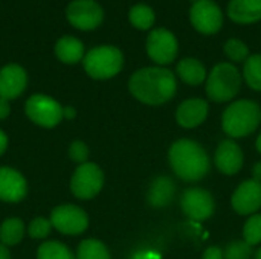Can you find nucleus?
Here are the masks:
<instances>
[{
  "label": "nucleus",
  "mask_w": 261,
  "mask_h": 259,
  "mask_svg": "<svg viewBox=\"0 0 261 259\" xmlns=\"http://www.w3.org/2000/svg\"><path fill=\"white\" fill-rule=\"evenodd\" d=\"M102 8L93 0H73L67 6V20L78 29H95L102 23Z\"/></svg>",
  "instance_id": "nucleus-11"
},
{
  "label": "nucleus",
  "mask_w": 261,
  "mask_h": 259,
  "mask_svg": "<svg viewBox=\"0 0 261 259\" xmlns=\"http://www.w3.org/2000/svg\"><path fill=\"white\" fill-rule=\"evenodd\" d=\"M168 157L176 176L185 182H197L210 171V157L194 140L180 139L174 142L170 148Z\"/></svg>",
  "instance_id": "nucleus-2"
},
{
  "label": "nucleus",
  "mask_w": 261,
  "mask_h": 259,
  "mask_svg": "<svg viewBox=\"0 0 261 259\" xmlns=\"http://www.w3.org/2000/svg\"><path fill=\"white\" fill-rule=\"evenodd\" d=\"M28 118L44 128H52L63 119V107L50 96L34 95L26 101Z\"/></svg>",
  "instance_id": "nucleus-7"
},
{
  "label": "nucleus",
  "mask_w": 261,
  "mask_h": 259,
  "mask_svg": "<svg viewBox=\"0 0 261 259\" xmlns=\"http://www.w3.org/2000/svg\"><path fill=\"white\" fill-rule=\"evenodd\" d=\"M50 224L64 235H80L87 229L89 217L75 205H63L52 211Z\"/></svg>",
  "instance_id": "nucleus-9"
},
{
  "label": "nucleus",
  "mask_w": 261,
  "mask_h": 259,
  "mask_svg": "<svg viewBox=\"0 0 261 259\" xmlns=\"http://www.w3.org/2000/svg\"><path fill=\"white\" fill-rule=\"evenodd\" d=\"M225 53L232 60V61H246L248 55H249V49L248 46L237 38H231L225 43Z\"/></svg>",
  "instance_id": "nucleus-27"
},
{
  "label": "nucleus",
  "mask_w": 261,
  "mask_h": 259,
  "mask_svg": "<svg viewBox=\"0 0 261 259\" xmlns=\"http://www.w3.org/2000/svg\"><path fill=\"white\" fill-rule=\"evenodd\" d=\"M214 162L220 172L226 176H232L237 174L243 166V153L234 140L228 139L219 145Z\"/></svg>",
  "instance_id": "nucleus-16"
},
{
  "label": "nucleus",
  "mask_w": 261,
  "mask_h": 259,
  "mask_svg": "<svg viewBox=\"0 0 261 259\" xmlns=\"http://www.w3.org/2000/svg\"><path fill=\"white\" fill-rule=\"evenodd\" d=\"M128 89L141 102L148 105H161L176 95L177 82L174 73L168 69L144 67L133 73Z\"/></svg>",
  "instance_id": "nucleus-1"
},
{
  "label": "nucleus",
  "mask_w": 261,
  "mask_h": 259,
  "mask_svg": "<svg viewBox=\"0 0 261 259\" xmlns=\"http://www.w3.org/2000/svg\"><path fill=\"white\" fill-rule=\"evenodd\" d=\"M104 185V174L101 168L95 163H81L70 180V191L76 198L90 200L93 198Z\"/></svg>",
  "instance_id": "nucleus-6"
},
{
  "label": "nucleus",
  "mask_w": 261,
  "mask_h": 259,
  "mask_svg": "<svg viewBox=\"0 0 261 259\" xmlns=\"http://www.w3.org/2000/svg\"><path fill=\"white\" fill-rule=\"evenodd\" d=\"M37 259H75V256L63 243L47 241L38 247Z\"/></svg>",
  "instance_id": "nucleus-26"
},
{
  "label": "nucleus",
  "mask_w": 261,
  "mask_h": 259,
  "mask_svg": "<svg viewBox=\"0 0 261 259\" xmlns=\"http://www.w3.org/2000/svg\"><path fill=\"white\" fill-rule=\"evenodd\" d=\"M193 2H197V0H193Z\"/></svg>",
  "instance_id": "nucleus-40"
},
{
  "label": "nucleus",
  "mask_w": 261,
  "mask_h": 259,
  "mask_svg": "<svg viewBox=\"0 0 261 259\" xmlns=\"http://www.w3.org/2000/svg\"><path fill=\"white\" fill-rule=\"evenodd\" d=\"M0 259H11V255H9V250L6 246L0 244Z\"/></svg>",
  "instance_id": "nucleus-37"
},
{
  "label": "nucleus",
  "mask_w": 261,
  "mask_h": 259,
  "mask_svg": "<svg viewBox=\"0 0 261 259\" xmlns=\"http://www.w3.org/2000/svg\"><path fill=\"white\" fill-rule=\"evenodd\" d=\"M128 20L135 27L147 31L154 23V11L145 3H138V5L132 6V9L128 12Z\"/></svg>",
  "instance_id": "nucleus-23"
},
{
  "label": "nucleus",
  "mask_w": 261,
  "mask_h": 259,
  "mask_svg": "<svg viewBox=\"0 0 261 259\" xmlns=\"http://www.w3.org/2000/svg\"><path fill=\"white\" fill-rule=\"evenodd\" d=\"M208 114V102L203 99H188L184 101L177 111H176V119L184 128H194L199 127Z\"/></svg>",
  "instance_id": "nucleus-17"
},
{
  "label": "nucleus",
  "mask_w": 261,
  "mask_h": 259,
  "mask_svg": "<svg viewBox=\"0 0 261 259\" xmlns=\"http://www.w3.org/2000/svg\"><path fill=\"white\" fill-rule=\"evenodd\" d=\"M180 206L185 215L191 220L202 221L210 218L214 214V200L213 195L202 188H190L184 192Z\"/></svg>",
  "instance_id": "nucleus-12"
},
{
  "label": "nucleus",
  "mask_w": 261,
  "mask_h": 259,
  "mask_svg": "<svg viewBox=\"0 0 261 259\" xmlns=\"http://www.w3.org/2000/svg\"><path fill=\"white\" fill-rule=\"evenodd\" d=\"M232 208L240 215H249L261 208V183L252 180L243 182L232 194Z\"/></svg>",
  "instance_id": "nucleus-13"
},
{
  "label": "nucleus",
  "mask_w": 261,
  "mask_h": 259,
  "mask_svg": "<svg viewBox=\"0 0 261 259\" xmlns=\"http://www.w3.org/2000/svg\"><path fill=\"white\" fill-rule=\"evenodd\" d=\"M28 185L24 177L8 166L0 168V200L6 203H17L24 198Z\"/></svg>",
  "instance_id": "nucleus-14"
},
{
  "label": "nucleus",
  "mask_w": 261,
  "mask_h": 259,
  "mask_svg": "<svg viewBox=\"0 0 261 259\" xmlns=\"http://www.w3.org/2000/svg\"><path fill=\"white\" fill-rule=\"evenodd\" d=\"M177 38L171 31L165 27L153 29L147 37V53L154 63L161 66L173 63L177 55Z\"/></svg>",
  "instance_id": "nucleus-8"
},
{
  "label": "nucleus",
  "mask_w": 261,
  "mask_h": 259,
  "mask_svg": "<svg viewBox=\"0 0 261 259\" xmlns=\"http://www.w3.org/2000/svg\"><path fill=\"white\" fill-rule=\"evenodd\" d=\"M122 52L115 46H99L87 52L84 56V69L95 79H109L122 69Z\"/></svg>",
  "instance_id": "nucleus-5"
},
{
  "label": "nucleus",
  "mask_w": 261,
  "mask_h": 259,
  "mask_svg": "<svg viewBox=\"0 0 261 259\" xmlns=\"http://www.w3.org/2000/svg\"><path fill=\"white\" fill-rule=\"evenodd\" d=\"M261 122L260 105L254 101L242 99L232 102L223 113L222 125L228 136L245 137L257 130Z\"/></svg>",
  "instance_id": "nucleus-3"
},
{
  "label": "nucleus",
  "mask_w": 261,
  "mask_h": 259,
  "mask_svg": "<svg viewBox=\"0 0 261 259\" xmlns=\"http://www.w3.org/2000/svg\"><path fill=\"white\" fill-rule=\"evenodd\" d=\"M63 118H66V119L75 118V108L73 107H63Z\"/></svg>",
  "instance_id": "nucleus-36"
},
{
  "label": "nucleus",
  "mask_w": 261,
  "mask_h": 259,
  "mask_svg": "<svg viewBox=\"0 0 261 259\" xmlns=\"http://www.w3.org/2000/svg\"><path fill=\"white\" fill-rule=\"evenodd\" d=\"M9 111H11L9 101H8V99H3V98H0V119H5V118H8Z\"/></svg>",
  "instance_id": "nucleus-33"
},
{
  "label": "nucleus",
  "mask_w": 261,
  "mask_h": 259,
  "mask_svg": "<svg viewBox=\"0 0 261 259\" xmlns=\"http://www.w3.org/2000/svg\"><path fill=\"white\" fill-rule=\"evenodd\" d=\"M252 246L246 241H234L226 246L223 252V259H251Z\"/></svg>",
  "instance_id": "nucleus-29"
},
{
  "label": "nucleus",
  "mask_w": 261,
  "mask_h": 259,
  "mask_svg": "<svg viewBox=\"0 0 261 259\" xmlns=\"http://www.w3.org/2000/svg\"><path fill=\"white\" fill-rule=\"evenodd\" d=\"M255 259H261V249L257 252V255H255Z\"/></svg>",
  "instance_id": "nucleus-39"
},
{
  "label": "nucleus",
  "mask_w": 261,
  "mask_h": 259,
  "mask_svg": "<svg viewBox=\"0 0 261 259\" xmlns=\"http://www.w3.org/2000/svg\"><path fill=\"white\" fill-rule=\"evenodd\" d=\"M55 53L63 63L73 64L84 56V46L75 37H63L55 44Z\"/></svg>",
  "instance_id": "nucleus-21"
},
{
  "label": "nucleus",
  "mask_w": 261,
  "mask_h": 259,
  "mask_svg": "<svg viewBox=\"0 0 261 259\" xmlns=\"http://www.w3.org/2000/svg\"><path fill=\"white\" fill-rule=\"evenodd\" d=\"M228 15L236 23H255L261 20V0H231Z\"/></svg>",
  "instance_id": "nucleus-18"
},
{
  "label": "nucleus",
  "mask_w": 261,
  "mask_h": 259,
  "mask_svg": "<svg viewBox=\"0 0 261 259\" xmlns=\"http://www.w3.org/2000/svg\"><path fill=\"white\" fill-rule=\"evenodd\" d=\"M76 259H110V253L101 241L84 240L78 246Z\"/></svg>",
  "instance_id": "nucleus-24"
},
{
  "label": "nucleus",
  "mask_w": 261,
  "mask_h": 259,
  "mask_svg": "<svg viewBox=\"0 0 261 259\" xmlns=\"http://www.w3.org/2000/svg\"><path fill=\"white\" fill-rule=\"evenodd\" d=\"M6 147H8V137H6V134L0 130V156L5 153Z\"/></svg>",
  "instance_id": "nucleus-34"
},
{
  "label": "nucleus",
  "mask_w": 261,
  "mask_h": 259,
  "mask_svg": "<svg viewBox=\"0 0 261 259\" xmlns=\"http://www.w3.org/2000/svg\"><path fill=\"white\" fill-rule=\"evenodd\" d=\"M243 237L249 246H255L261 243V215H254L246 221Z\"/></svg>",
  "instance_id": "nucleus-28"
},
{
  "label": "nucleus",
  "mask_w": 261,
  "mask_h": 259,
  "mask_svg": "<svg viewBox=\"0 0 261 259\" xmlns=\"http://www.w3.org/2000/svg\"><path fill=\"white\" fill-rule=\"evenodd\" d=\"M24 226L20 218H6L0 226V241L3 246H15L23 240Z\"/></svg>",
  "instance_id": "nucleus-22"
},
{
  "label": "nucleus",
  "mask_w": 261,
  "mask_h": 259,
  "mask_svg": "<svg viewBox=\"0 0 261 259\" xmlns=\"http://www.w3.org/2000/svg\"><path fill=\"white\" fill-rule=\"evenodd\" d=\"M50 229H52V224H50V220H46V218H34L29 224V237L31 238H35V240H41V238H46L49 234H50Z\"/></svg>",
  "instance_id": "nucleus-30"
},
{
  "label": "nucleus",
  "mask_w": 261,
  "mask_h": 259,
  "mask_svg": "<svg viewBox=\"0 0 261 259\" xmlns=\"http://www.w3.org/2000/svg\"><path fill=\"white\" fill-rule=\"evenodd\" d=\"M176 72L179 78L190 85H199L206 79L205 66L196 58H184L182 61H179Z\"/></svg>",
  "instance_id": "nucleus-20"
},
{
  "label": "nucleus",
  "mask_w": 261,
  "mask_h": 259,
  "mask_svg": "<svg viewBox=\"0 0 261 259\" xmlns=\"http://www.w3.org/2000/svg\"><path fill=\"white\" fill-rule=\"evenodd\" d=\"M28 76L18 64H8L0 70V98L14 99L26 89Z\"/></svg>",
  "instance_id": "nucleus-15"
},
{
  "label": "nucleus",
  "mask_w": 261,
  "mask_h": 259,
  "mask_svg": "<svg viewBox=\"0 0 261 259\" xmlns=\"http://www.w3.org/2000/svg\"><path fill=\"white\" fill-rule=\"evenodd\" d=\"M257 150H258V153H261V134L257 139Z\"/></svg>",
  "instance_id": "nucleus-38"
},
{
  "label": "nucleus",
  "mask_w": 261,
  "mask_h": 259,
  "mask_svg": "<svg viewBox=\"0 0 261 259\" xmlns=\"http://www.w3.org/2000/svg\"><path fill=\"white\" fill-rule=\"evenodd\" d=\"M190 20L193 26L202 34H216L223 24V14L220 6L213 0H197L190 9Z\"/></svg>",
  "instance_id": "nucleus-10"
},
{
  "label": "nucleus",
  "mask_w": 261,
  "mask_h": 259,
  "mask_svg": "<svg viewBox=\"0 0 261 259\" xmlns=\"http://www.w3.org/2000/svg\"><path fill=\"white\" fill-rule=\"evenodd\" d=\"M242 85V75L234 64H217L206 78V95L216 102L232 99Z\"/></svg>",
  "instance_id": "nucleus-4"
},
{
  "label": "nucleus",
  "mask_w": 261,
  "mask_h": 259,
  "mask_svg": "<svg viewBox=\"0 0 261 259\" xmlns=\"http://www.w3.org/2000/svg\"><path fill=\"white\" fill-rule=\"evenodd\" d=\"M174 194H176L174 182L170 177L164 176V177H158L151 183L147 198H148V203L153 208H165L173 202Z\"/></svg>",
  "instance_id": "nucleus-19"
},
{
  "label": "nucleus",
  "mask_w": 261,
  "mask_h": 259,
  "mask_svg": "<svg viewBox=\"0 0 261 259\" xmlns=\"http://www.w3.org/2000/svg\"><path fill=\"white\" fill-rule=\"evenodd\" d=\"M252 176H254V180L255 182H260L261 183V162L254 165V169H252Z\"/></svg>",
  "instance_id": "nucleus-35"
},
{
  "label": "nucleus",
  "mask_w": 261,
  "mask_h": 259,
  "mask_svg": "<svg viewBox=\"0 0 261 259\" xmlns=\"http://www.w3.org/2000/svg\"><path fill=\"white\" fill-rule=\"evenodd\" d=\"M243 76L249 87L261 92V53L248 56L245 61Z\"/></svg>",
  "instance_id": "nucleus-25"
},
{
  "label": "nucleus",
  "mask_w": 261,
  "mask_h": 259,
  "mask_svg": "<svg viewBox=\"0 0 261 259\" xmlns=\"http://www.w3.org/2000/svg\"><path fill=\"white\" fill-rule=\"evenodd\" d=\"M202 259H223V250L220 247H210L205 250Z\"/></svg>",
  "instance_id": "nucleus-32"
},
{
  "label": "nucleus",
  "mask_w": 261,
  "mask_h": 259,
  "mask_svg": "<svg viewBox=\"0 0 261 259\" xmlns=\"http://www.w3.org/2000/svg\"><path fill=\"white\" fill-rule=\"evenodd\" d=\"M69 156L73 162L76 163H86L87 157H89V148L84 142L81 140H75L70 147H69Z\"/></svg>",
  "instance_id": "nucleus-31"
}]
</instances>
